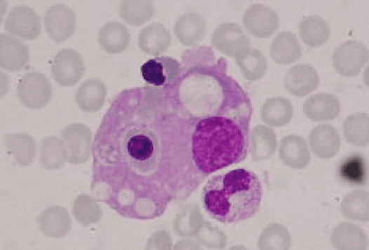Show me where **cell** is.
<instances>
[{"instance_id":"cell-1","label":"cell","mask_w":369,"mask_h":250,"mask_svg":"<svg viewBox=\"0 0 369 250\" xmlns=\"http://www.w3.org/2000/svg\"><path fill=\"white\" fill-rule=\"evenodd\" d=\"M192 131L168 88L146 84L121 91L95 135L93 194L126 218L161 216L206 179L192 158Z\"/></svg>"},{"instance_id":"cell-2","label":"cell","mask_w":369,"mask_h":250,"mask_svg":"<svg viewBox=\"0 0 369 250\" xmlns=\"http://www.w3.org/2000/svg\"><path fill=\"white\" fill-rule=\"evenodd\" d=\"M262 186L251 170L237 168L211 176L202 189L203 207L213 219L224 224L236 223L258 211Z\"/></svg>"},{"instance_id":"cell-3","label":"cell","mask_w":369,"mask_h":250,"mask_svg":"<svg viewBox=\"0 0 369 250\" xmlns=\"http://www.w3.org/2000/svg\"><path fill=\"white\" fill-rule=\"evenodd\" d=\"M368 60V50L361 41L349 40L339 45L332 56L335 71L343 76L358 75Z\"/></svg>"},{"instance_id":"cell-4","label":"cell","mask_w":369,"mask_h":250,"mask_svg":"<svg viewBox=\"0 0 369 250\" xmlns=\"http://www.w3.org/2000/svg\"><path fill=\"white\" fill-rule=\"evenodd\" d=\"M85 64L81 55L72 48L58 51L51 64L53 79L62 86H72L83 77Z\"/></svg>"},{"instance_id":"cell-5","label":"cell","mask_w":369,"mask_h":250,"mask_svg":"<svg viewBox=\"0 0 369 250\" xmlns=\"http://www.w3.org/2000/svg\"><path fill=\"white\" fill-rule=\"evenodd\" d=\"M43 22L48 36L56 43H60L74 34L76 16L71 7L58 3L47 8Z\"/></svg>"},{"instance_id":"cell-6","label":"cell","mask_w":369,"mask_h":250,"mask_svg":"<svg viewBox=\"0 0 369 250\" xmlns=\"http://www.w3.org/2000/svg\"><path fill=\"white\" fill-rule=\"evenodd\" d=\"M211 43L218 51L234 58L250 48L249 37L241 26L234 22L217 26L212 34Z\"/></svg>"},{"instance_id":"cell-7","label":"cell","mask_w":369,"mask_h":250,"mask_svg":"<svg viewBox=\"0 0 369 250\" xmlns=\"http://www.w3.org/2000/svg\"><path fill=\"white\" fill-rule=\"evenodd\" d=\"M16 90L24 104L31 108H39L48 102L51 86L46 75L39 71H31L19 79Z\"/></svg>"},{"instance_id":"cell-8","label":"cell","mask_w":369,"mask_h":250,"mask_svg":"<svg viewBox=\"0 0 369 250\" xmlns=\"http://www.w3.org/2000/svg\"><path fill=\"white\" fill-rule=\"evenodd\" d=\"M181 64L177 60L168 56H156L145 62L140 67L143 79L147 84L167 88L177 78Z\"/></svg>"},{"instance_id":"cell-9","label":"cell","mask_w":369,"mask_h":250,"mask_svg":"<svg viewBox=\"0 0 369 250\" xmlns=\"http://www.w3.org/2000/svg\"><path fill=\"white\" fill-rule=\"evenodd\" d=\"M4 27L11 34L25 40L37 38L41 33L38 14L27 6L12 8L5 20Z\"/></svg>"},{"instance_id":"cell-10","label":"cell","mask_w":369,"mask_h":250,"mask_svg":"<svg viewBox=\"0 0 369 250\" xmlns=\"http://www.w3.org/2000/svg\"><path fill=\"white\" fill-rule=\"evenodd\" d=\"M242 22L250 34L257 38H268L279 28L280 20L271 7L253 4L244 13Z\"/></svg>"},{"instance_id":"cell-11","label":"cell","mask_w":369,"mask_h":250,"mask_svg":"<svg viewBox=\"0 0 369 250\" xmlns=\"http://www.w3.org/2000/svg\"><path fill=\"white\" fill-rule=\"evenodd\" d=\"M207 30L204 17L198 13H185L174 25V34L184 46L196 47L204 39Z\"/></svg>"},{"instance_id":"cell-12","label":"cell","mask_w":369,"mask_h":250,"mask_svg":"<svg viewBox=\"0 0 369 250\" xmlns=\"http://www.w3.org/2000/svg\"><path fill=\"white\" fill-rule=\"evenodd\" d=\"M319 85V76L316 69L309 64H297L287 71L284 86L287 91L302 97L315 90Z\"/></svg>"},{"instance_id":"cell-13","label":"cell","mask_w":369,"mask_h":250,"mask_svg":"<svg viewBox=\"0 0 369 250\" xmlns=\"http://www.w3.org/2000/svg\"><path fill=\"white\" fill-rule=\"evenodd\" d=\"M309 144L313 153L321 158H331L340 151L341 138L331 125L322 124L314 127L309 133Z\"/></svg>"},{"instance_id":"cell-14","label":"cell","mask_w":369,"mask_h":250,"mask_svg":"<svg viewBox=\"0 0 369 250\" xmlns=\"http://www.w3.org/2000/svg\"><path fill=\"white\" fill-rule=\"evenodd\" d=\"M303 113L314 122L331 121L340 112V103L333 94L320 92L308 97L302 107Z\"/></svg>"},{"instance_id":"cell-15","label":"cell","mask_w":369,"mask_h":250,"mask_svg":"<svg viewBox=\"0 0 369 250\" xmlns=\"http://www.w3.org/2000/svg\"><path fill=\"white\" fill-rule=\"evenodd\" d=\"M279 153L283 163L292 169H303L311 160L307 141L302 137L297 134H289L282 137Z\"/></svg>"},{"instance_id":"cell-16","label":"cell","mask_w":369,"mask_h":250,"mask_svg":"<svg viewBox=\"0 0 369 250\" xmlns=\"http://www.w3.org/2000/svg\"><path fill=\"white\" fill-rule=\"evenodd\" d=\"M29 60V49L22 41L2 33L0 36V66L15 71L26 65Z\"/></svg>"},{"instance_id":"cell-17","label":"cell","mask_w":369,"mask_h":250,"mask_svg":"<svg viewBox=\"0 0 369 250\" xmlns=\"http://www.w3.org/2000/svg\"><path fill=\"white\" fill-rule=\"evenodd\" d=\"M171 36L168 30L160 22H154L145 27L138 34L140 49L150 55H159L170 46Z\"/></svg>"},{"instance_id":"cell-18","label":"cell","mask_w":369,"mask_h":250,"mask_svg":"<svg viewBox=\"0 0 369 250\" xmlns=\"http://www.w3.org/2000/svg\"><path fill=\"white\" fill-rule=\"evenodd\" d=\"M98 41L100 46L108 53L119 54L129 45L130 34L123 24L117 21H110L100 29Z\"/></svg>"},{"instance_id":"cell-19","label":"cell","mask_w":369,"mask_h":250,"mask_svg":"<svg viewBox=\"0 0 369 250\" xmlns=\"http://www.w3.org/2000/svg\"><path fill=\"white\" fill-rule=\"evenodd\" d=\"M269 53L271 59L279 64L288 65L297 61L302 50L296 36L290 32L279 33L273 39Z\"/></svg>"},{"instance_id":"cell-20","label":"cell","mask_w":369,"mask_h":250,"mask_svg":"<svg viewBox=\"0 0 369 250\" xmlns=\"http://www.w3.org/2000/svg\"><path fill=\"white\" fill-rule=\"evenodd\" d=\"M330 241L337 249H365L368 242L365 231L360 226L347 222L333 229Z\"/></svg>"},{"instance_id":"cell-21","label":"cell","mask_w":369,"mask_h":250,"mask_svg":"<svg viewBox=\"0 0 369 250\" xmlns=\"http://www.w3.org/2000/svg\"><path fill=\"white\" fill-rule=\"evenodd\" d=\"M293 109L291 102L282 97L267 99L260 110L262 120L271 127H282L292 119Z\"/></svg>"},{"instance_id":"cell-22","label":"cell","mask_w":369,"mask_h":250,"mask_svg":"<svg viewBox=\"0 0 369 250\" xmlns=\"http://www.w3.org/2000/svg\"><path fill=\"white\" fill-rule=\"evenodd\" d=\"M300 36L304 44L316 48L324 44L330 36V28L318 15L304 18L299 24Z\"/></svg>"},{"instance_id":"cell-23","label":"cell","mask_w":369,"mask_h":250,"mask_svg":"<svg viewBox=\"0 0 369 250\" xmlns=\"http://www.w3.org/2000/svg\"><path fill=\"white\" fill-rule=\"evenodd\" d=\"M107 94V87L98 78L85 80L76 92L79 107L86 111H94L101 107Z\"/></svg>"},{"instance_id":"cell-24","label":"cell","mask_w":369,"mask_h":250,"mask_svg":"<svg viewBox=\"0 0 369 250\" xmlns=\"http://www.w3.org/2000/svg\"><path fill=\"white\" fill-rule=\"evenodd\" d=\"M346 141L355 146H365L369 142V118L364 112H357L347 117L342 124Z\"/></svg>"},{"instance_id":"cell-25","label":"cell","mask_w":369,"mask_h":250,"mask_svg":"<svg viewBox=\"0 0 369 250\" xmlns=\"http://www.w3.org/2000/svg\"><path fill=\"white\" fill-rule=\"evenodd\" d=\"M251 155L255 160H265L270 158L276 151L277 146L275 132L264 125H257L253 128L250 135Z\"/></svg>"},{"instance_id":"cell-26","label":"cell","mask_w":369,"mask_h":250,"mask_svg":"<svg viewBox=\"0 0 369 250\" xmlns=\"http://www.w3.org/2000/svg\"><path fill=\"white\" fill-rule=\"evenodd\" d=\"M369 195L365 190H354L347 193L341 202L342 215L353 221L368 222L369 219Z\"/></svg>"},{"instance_id":"cell-27","label":"cell","mask_w":369,"mask_h":250,"mask_svg":"<svg viewBox=\"0 0 369 250\" xmlns=\"http://www.w3.org/2000/svg\"><path fill=\"white\" fill-rule=\"evenodd\" d=\"M235 60L243 76L250 81L261 79L267 70L264 56L256 49L249 48Z\"/></svg>"},{"instance_id":"cell-28","label":"cell","mask_w":369,"mask_h":250,"mask_svg":"<svg viewBox=\"0 0 369 250\" xmlns=\"http://www.w3.org/2000/svg\"><path fill=\"white\" fill-rule=\"evenodd\" d=\"M155 11L151 1H123L119 8L120 17L128 24L139 26L149 20Z\"/></svg>"},{"instance_id":"cell-29","label":"cell","mask_w":369,"mask_h":250,"mask_svg":"<svg viewBox=\"0 0 369 250\" xmlns=\"http://www.w3.org/2000/svg\"><path fill=\"white\" fill-rule=\"evenodd\" d=\"M341 179L351 185H364L367 181L365 160L359 154H352L344 159L338 167Z\"/></svg>"},{"instance_id":"cell-30","label":"cell","mask_w":369,"mask_h":250,"mask_svg":"<svg viewBox=\"0 0 369 250\" xmlns=\"http://www.w3.org/2000/svg\"><path fill=\"white\" fill-rule=\"evenodd\" d=\"M62 135L74 156L85 155L90 152L91 136L86 126L80 124L69 125L64 130Z\"/></svg>"},{"instance_id":"cell-31","label":"cell","mask_w":369,"mask_h":250,"mask_svg":"<svg viewBox=\"0 0 369 250\" xmlns=\"http://www.w3.org/2000/svg\"><path fill=\"white\" fill-rule=\"evenodd\" d=\"M291 235L288 228L280 223H272L265 228L260 239L262 249H289Z\"/></svg>"}]
</instances>
